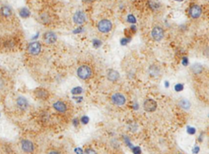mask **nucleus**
<instances>
[{
    "label": "nucleus",
    "mask_w": 209,
    "mask_h": 154,
    "mask_svg": "<svg viewBox=\"0 0 209 154\" xmlns=\"http://www.w3.org/2000/svg\"><path fill=\"white\" fill-rule=\"evenodd\" d=\"M74 22L78 25H82L86 21V15L83 11H78L73 16Z\"/></svg>",
    "instance_id": "6e6552de"
},
{
    "label": "nucleus",
    "mask_w": 209,
    "mask_h": 154,
    "mask_svg": "<svg viewBox=\"0 0 209 154\" xmlns=\"http://www.w3.org/2000/svg\"><path fill=\"white\" fill-rule=\"evenodd\" d=\"M83 30V27H79V28H78V29H76V30H74V33H75V34H77V33L82 32Z\"/></svg>",
    "instance_id": "7c9ffc66"
},
{
    "label": "nucleus",
    "mask_w": 209,
    "mask_h": 154,
    "mask_svg": "<svg viewBox=\"0 0 209 154\" xmlns=\"http://www.w3.org/2000/svg\"><path fill=\"white\" fill-rule=\"evenodd\" d=\"M127 21L131 24H135L136 22V19L133 15H128V16H127Z\"/></svg>",
    "instance_id": "412c9836"
},
{
    "label": "nucleus",
    "mask_w": 209,
    "mask_h": 154,
    "mask_svg": "<svg viewBox=\"0 0 209 154\" xmlns=\"http://www.w3.org/2000/svg\"><path fill=\"white\" fill-rule=\"evenodd\" d=\"M202 14V8L197 4L191 5L189 8V15L191 18L197 19Z\"/></svg>",
    "instance_id": "7ed1b4c3"
},
{
    "label": "nucleus",
    "mask_w": 209,
    "mask_h": 154,
    "mask_svg": "<svg viewBox=\"0 0 209 154\" xmlns=\"http://www.w3.org/2000/svg\"><path fill=\"white\" fill-rule=\"evenodd\" d=\"M151 35L154 40L155 41H160L164 37V30L160 26H155L151 31Z\"/></svg>",
    "instance_id": "20e7f679"
},
{
    "label": "nucleus",
    "mask_w": 209,
    "mask_h": 154,
    "mask_svg": "<svg viewBox=\"0 0 209 154\" xmlns=\"http://www.w3.org/2000/svg\"><path fill=\"white\" fill-rule=\"evenodd\" d=\"M34 95L38 99H43V100H46L49 98V92L43 88H39V89L35 90Z\"/></svg>",
    "instance_id": "9d476101"
},
{
    "label": "nucleus",
    "mask_w": 209,
    "mask_h": 154,
    "mask_svg": "<svg viewBox=\"0 0 209 154\" xmlns=\"http://www.w3.org/2000/svg\"><path fill=\"white\" fill-rule=\"evenodd\" d=\"M83 154H96V152L95 150L92 149V148H87V149H85V151H84Z\"/></svg>",
    "instance_id": "393cba45"
},
{
    "label": "nucleus",
    "mask_w": 209,
    "mask_h": 154,
    "mask_svg": "<svg viewBox=\"0 0 209 154\" xmlns=\"http://www.w3.org/2000/svg\"><path fill=\"white\" fill-rule=\"evenodd\" d=\"M79 119H77V118H75V119L73 120V124L75 126H77L78 125H79Z\"/></svg>",
    "instance_id": "473e14b6"
},
{
    "label": "nucleus",
    "mask_w": 209,
    "mask_h": 154,
    "mask_svg": "<svg viewBox=\"0 0 209 154\" xmlns=\"http://www.w3.org/2000/svg\"><path fill=\"white\" fill-rule=\"evenodd\" d=\"M111 100L115 105H118V106H123L126 103L125 96L122 94H119V93H117V94L112 95Z\"/></svg>",
    "instance_id": "0eeeda50"
},
{
    "label": "nucleus",
    "mask_w": 209,
    "mask_h": 154,
    "mask_svg": "<svg viewBox=\"0 0 209 154\" xmlns=\"http://www.w3.org/2000/svg\"><path fill=\"white\" fill-rule=\"evenodd\" d=\"M107 78L109 81H118L119 79V73L115 70H109L107 73Z\"/></svg>",
    "instance_id": "4468645a"
},
{
    "label": "nucleus",
    "mask_w": 209,
    "mask_h": 154,
    "mask_svg": "<svg viewBox=\"0 0 209 154\" xmlns=\"http://www.w3.org/2000/svg\"><path fill=\"white\" fill-rule=\"evenodd\" d=\"M40 19L42 20V22L44 24L48 23V21H49V18H48V16L47 14H43V15H42L41 18Z\"/></svg>",
    "instance_id": "5701e85b"
},
{
    "label": "nucleus",
    "mask_w": 209,
    "mask_h": 154,
    "mask_svg": "<svg viewBox=\"0 0 209 154\" xmlns=\"http://www.w3.org/2000/svg\"><path fill=\"white\" fill-rule=\"evenodd\" d=\"M21 148L25 152H32L34 151V144L30 140H23L21 142Z\"/></svg>",
    "instance_id": "9b49d317"
},
{
    "label": "nucleus",
    "mask_w": 209,
    "mask_h": 154,
    "mask_svg": "<svg viewBox=\"0 0 209 154\" xmlns=\"http://www.w3.org/2000/svg\"><path fill=\"white\" fill-rule=\"evenodd\" d=\"M191 70L194 74H199L203 71V67L202 65L198 64V63H195V64L192 66Z\"/></svg>",
    "instance_id": "dca6fc26"
},
{
    "label": "nucleus",
    "mask_w": 209,
    "mask_h": 154,
    "mask_svg": "<svg viewBox=\"0 0 209 154\" xmlns=\"http://www.w3.org/2000/svg\"><path fill=\"white\" fill-rule=\"evenodd\" d=\"M19 14H20V16L22 18H28L29 16H30V10L26 8V7H22L21 10H20V12H19Z\"/></svg>",
    "instance_id": "f3484780"
},
{
    "label": "nucleus",
    "mask_w": 209,
    "mask_h": 154,
    "mask_svg": "<svg viewBox=\"0 0 209 154\" xmlns=\"http://www.w3.org/2000/svg\"><path fill=\"white\" fill-rule=\"evenodd\" d=\"M131 41V38L130 37H125V38H123V39H121V44L122 45H126V44H127L129 42Z\"/></svg>",
    "instance_id": "4be33fe9"
},
{
    "label": "nucleus",
    "mask_w": 209,
    "mask_h": 154,
    "mask_svg": "<svg viewBox=\"0 0 209 154\" xmlns=\"http://www.w3.org/2000/svg\"><path fill=\"white\" fill-rule=\"evenodd\" d=\"M84 2H91L92 1H93V0H83Z\"/></svg>",
    "instance_id": "e433bc0d"
},
{
    "label": "nucleus",
    "mask_w": 209,
    "mask_h": 154,
    "mask_svg": "<svg viewBox=\"0 0 209 154\" xmlns=\"http://www.w3.org/2000/svg\"><path fill=\"white\" fill-rule=\"evenodd\" d=\"M83 92V89L81 87H75L74 89H72L71 90V94H73L75 95H80L81 93Z\"/></svg>",
    "instance_id": "6ab92c4d"
},
{
    "label": "nucleus",
    "mask_w": 209,
    "mask_h": 154,
    "mask_svg": "<svg viewBox=\"0 0 209 154\" xmlns=\"http://www.w3.org/2000/svg\"><path fill=\"white\" fill-rule=\"evenodd\" d=\"M16 104H17L18 108L21 110H26L28 108V106H29L28 101L24 97H19L16 100Z\"/></svg>",
    "instance_id": "ddd939ff"
},
{
    "label": "nucleus",
    "mask_w": 209,
    "mask_h": 154,
    "mask_svg": "<svg viewBox=\"0 0 209 154\" xmlns=\"http://www.w3.org/2000/svg\"><path fill=\"white\" fill-rule=\"evenodd\" d=\"M81 122H82L83 124H87V123L89 122L88 117H87V116H83V117L81 118Z\"/></svg>",
    "instance_id": "bb28decb"
},
{
    "label": "nucleus",
    "mask_w": 209,
    "mask_h": 154,
    "mask_svg": "<svg viewBox=\"0 0 209 154\" xmlns=\"http://www.w3.org/2000/svg\"><path fill=\"white\" fill-rule=\"evenodd\" d=\"M175 1H177V2H182L183 0H175Z\"/></svg>",
    "instance_id": "4c0bfd02"
},
{
    "label": "nucleus",
    "mask_w": 209,
    "mask_h": 154,
    "mask_svg": "<svg viewBox=\"0 0 209 154\" xmlns=\"http://www.w3.org/2000/svg\"><path fill=\"white\" fill-rule=\"evenodd\" d=\"M57 35H56L54 32H52V31L46 32L45 34L43 35V40H44V42H45L46 44H54L55 42L57 41Z\"/></svg>",
    "instance_id": "1a4fd4ad"
},
{
    "label": "nucleus",
    "mask_w": 209,
    "mask_h": 154,
    "mask_svg": "<svg viewBox=\"0 0 209 154\" xmlns=\"http://www.w3.org/2000/svg\"><path fill=\"white\" fill-rule=\"evenodd\" d=\"M75 152L77 154H83V152L81 148H75Z\"/></svg>",
    "instance_id": "2f4dec72"
},
{
    "label": "nucleus",
    "mask_w": 209,
    "mask_h": 154,
    "mask_svg": "<svg viewBox=\"0 0 209 154\" xmlns=\"http://www.w3.org/2000/svg\"><path fill=\"white\" fill-rule=\"evenodd\" d=\"M183 89H184V85L182 84H177L175 85V90L177 92H181L183 90Z\"/></svg>",
    "instance_id": "b1692460"
},
{
    "label": "nucleus",
    "mask_w": 209,
    "mask_h": 154,
    "mask_svg": "<svg viewBox=\"0 0 209 154\" xmlns=\"http://www.w3.org/2000/svg\"><path fill=\"white\" fill-rule=\"evenodd\" d=\"M41 44L39 42H33V43H30L28 46L27 51L28 53L31 54V55H38L40 51H41Z\"/></svg>",
    "instance_id": "423d86ee"
},
{
    "label": "nucleus",
    "mask_w": 209,
    "mask_h": 154,
    "mask_svg": "<svg viewBox=\"0 0 209 154\" xmlns=\"http://www.w3.org/2000/svg\"><path fill=\"white\" fill-rule=\"evenodd\" d=\"M198 151H199V147H194V148L193 152H194V153H198Z\"/></svg>",
    "instance_id": "72a5a7b5"
},
{
    "label": "nucleus",
    "mask_w": 209,
    "mask_h": 154,
    "mask_svg": "<svg viewBox=\"0 0 209 154\" xmlns=\"http://www.w3.org/2000/svg\"><path fill=\"white\" fill-rule=\"evenodd\" d=\"M48 154H59V152H57V151H52V152H50Z\"/></svg>",
    "instance_id": "c9c22d12"
},
{
    "label": "nucleus",
    "mask_w": 209,
    "mask_h": 154,
    "mask_svg": "<svg viewBox=\"0 0 209 154\" xmlns=\"http://www.w3.org/2000/svg\"><path fill=\"white\" fill-rule=\"evenodd\" d=\"M180 105L185 110H188L190 108V103L188 100H186V99H183V100L180 102Z\"/></svg>",
    "instance_id": "a211bd4d"
},
{
    "label": "nucleus",
    "mask_w": 209,
    "mask_h": 154,
    "mask_svg": "<svg viewBox=\"0 0 209 154\" xmlns=\"http://www.w3.org/2000/svg\"><path fill=\"white\" fill-rule=\"evenodd\" d=\"M132 152L134 154H141V150L139 147H133L132 148Z\"/></svg>",
    "instance_id": "a878e982"
},
{
    "label": "nucleus",
    "mask_w": 209,
    "mask_h": 154,
    "mask_svg": "<svg viewBox=\"0 0 209 154\" xmlns=\"http://www.w3.org/2000/svg\"><path fill=\"white\" fill-rule=\"evenodd\" d=\"M182 64L184 65V66H187L189 64L188 58L186 57H184V58H182Z\"/></svg>",
    "instance_id": "c756f323"
},
{
    "label": "nucleus",
    "mask_w": 209,
    "mask_h": 154,
    "mask_svg": "<svg viewBox=\"0 0 209 154\" xmlns=\"http://www.w3.org/2000/svg\"><path fill=\"white\" fill-rule=\"evenodd\" d=\"M92 44H93V46L95 47V48H99V47H100V45L102 44V42L100 41V39H95L92 40Z\"/></svg>",
    "instance_id": "aec40b11"
},
{
    "label": "nucleus",
    "mask_w": 209,
    "mask_h": 154,
    "mask_svg": "<svg viewBox=\"0 0 209 154\" xmlns=\"http://www.w3.org/2000/svg\"><path fill=\"white\" fill-rule=\"evenodd\" d=\"M187 132H188L190 134H194L196 132V130L193 127H188V130H187Z\"/></svg>",
    "instance_id": "cd10ccee"
},
{
    "label": "nucleus",
    "mask_w": 209,
    "mask_h": 154,
    "mask_svg": "<svg viewBox=\"0 0 209 154\" xmlns=\"http://www.w3.org/2000/svg\"><path fill=\"white\" fill-rule=\"evenodd\" d=\"M157 107H158L157 102L155 101L154 99H146L143 103L144 109L146 112H155L157 109Z\"/></svg>",
    "instance_id": "39448f33"
},
{
    "label": "nucleus",
    "mask_w": 209,
    "mask_h": 154,
    "mask_svg": "<svg viewBox=\"0 0 209 154\" xmlns=\"http://www.w3.org/2000/svg\"><path fill=\"white\" fill-rule=\"evenodd\" d=\"M0 12H1L2 16H4V17H9L11 16V13H12L11 9L8 6H2L0 9Z\"/></svg>",
    "instance_id": "2eb2a0df"
},
{
    "label": "nucleus",
    "mask_w": 209,
    "mask_h": 154,
    "mask_svg": "<svg viewBox=\"0 0 209 154\" xmlns=\"http://www.w3.org/2000/svg\"><path fill=\"white\" fill-rule=\"evenodd\" d=\"M124 141H125L126 142V144L127 145V146H128V147H131V148H132V147H133V146H132V143H130V140H129V139L127 138V137H124Z\"/></svg>",
    "instance_id": "c85d7f7f"
},
{
    "label": "nucleus",
    "mask_w": 209,
    "mask_h": 154,
    "mask_svg": "<svg viewBox=\"0 0 209 154\" xmlns=\"http://www.w3.org/2000/svg\"><path fill=\"white\" fill-rule=\"evenodd\" d=\"M53 108L57 112L64 113L67 111V106L66 104L62 101H57L53 104Z\"/></svg>",
    "instance_id": "f8f14e48"
},
{
    "label": "nucleus",
    "mask_w": 209,
    "mask_h": 154,
    "mask_svg": "<svg viewBox=\"0 0 209 154\" xmlns=\"http://www.w3.org/2000/svg\"><path fill=\"white\" fill-rule=\"evenodd\" d=\"M3 85H4L3 81H2V79H0V89H2V88L3 87Z\"/></svg>",
    "instance_id": "f704fd0d"
},
{
    "label": "nucleus",
    "mask_w": 209,
    "mask_h": 154,
    "mask_svg": "<svg viewBox=\"0 0 209 154\" xmlns=\"http://www.w3.org/2000/svg\"><path fill=\"white\" fill-rule=\"evenodd\" d=\"M112 22L107 19H104V20H101L98 22L97 24V28L99 31L101 33H108L109 32L110 30H112Z\"/></svg>",
    "instance_id": "f03ea898"
},
{
    "label": "nucleus",
    "mask_w": 209,
    "mask_h": 154,
    "mask_svg": "<svg viewBox=\"0 0 209 154\" xmlns=\"http://www.w3.org/2000/svg\"><path fill=\"white\" fill-rule=\"evenodd\" d=\"M77 75L81 80L86 81L92 76V69L88 65H82L77 70Z\"/></svg>",
    "instance_id": "f257e3e1"
}]
</instances>
